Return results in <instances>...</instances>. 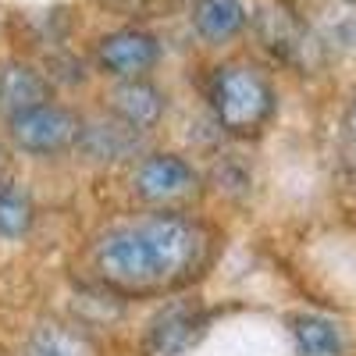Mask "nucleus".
I'll return each instance as SVG.
<instances>
[{
    "mask_svg": "<svg viewBox=\"0 0 356 356\" xmlns=\"http://www.w3.org/2000/svg\"><path fill=\"white\" fill-rule=\"evenodd\" d=\"M211 253V235L193 218L154 214L111 228L93 250V267L118 292H164L186 285Z\"/></svg>",
    "mask_w": 356,
    "mask_h": 356,
    "instance_id": "obj_1",
    "label": "nucleus"
},
{
    "mask_svg": "<svg viewBox=\"0 0 356 356\" xmlns=\"http://www.w3.org/2000/svg\"><path fill=\"white\" fill-rule=\"evenodd\" d=\"M275 111V93L267 79L253 68H221L214 79V114L218 125L232 136H250L264 129Z\"/></svg>",
    "mask_w": 356,
    "mask_h": 356,
    "instance_id": "obj_2",
    "label": "nucleus"
},
{
    "mask_svg": "<svg viewBox=\"0 0 356 356\" xmlns=\"http://www.w3.org/2000/svg\"><path fill=\"white\" fill-rule=\"evenodd\" d=\"M8 129L25 154H65L82 139V122L57 104H43L36 111L8 118Z\"/></svg>",
    "mask_w": 356,
    "mask_h": 356,
    "instance_id": "obj_3",
    "label": "nucleus"
},
{
    "mask_svg": "<svg viewBox=\"0 0 356 356\" xmlns=\"http://www.w3.org/2000/svg\"><path fill=\"white\" fill-rule=\"evenodd\" d=\"M132 186H136V196L146 200V203H178V200H186V196L196 193L200 175L182 157L154 154V157L139 161V168L132 175Z\"/></svg>",
    "mask_w": 356,
    "mask_h": 356,
    "instance_id": "obj_4",
    "label": "nucleus"
},
{
    "mask_svg": "<svg viewBox=\"0 0 356 356\" xmlns=\"http://www.w3.org/2000/svg\"><path fill=\"white\" fill-rule=\"evenodd\" d=\"M207 328V317L196 303H168L154 314L150 332H146V349L154 356H182Z\"/></svg>",
    "mask_w": 356,
    "mask_h": 356,
    "instance_id": "obj_5",
    "label": "nucleus"
},
{
    "mask_svg": "<svg viewBox=\"0 0 356 356\" xmlns=\"http://www.w3.org/2000/svg\"><path fill=\"white\" fill-rule=\"evenodd\" d=\"M157 57H161L157 40L150 33H139V29H125V33H114L100 43V61L118 79H139L143 72L157 65Z\"/></svg>",
    "mask_w": 356,
    "mask_h": 356,
    "instance_id": "obj_6",
    "label": "nucleus"
},
{
    "mask_svg": "<svg viewBox=\"0 0 356 356\" xmlns=\"http://www.w3.org/2000/svg\"><path fill=\"white\" fill-rule=\"evenodd\" d=\"M111 111L118 114V122H125L129 129L146 132L161 122L164 97H161V89H154L143 79H122L111 89Z\"/></svg>",
    "mask_w": 356,
    "mask_h": 356,
    "instance_id": "obj_7",
    "label": "nucleus"
},
{
    "mask_svg": "<svg viewBox=\"0 0 356 356\" xmlns=\"http://www.w3.org/2000/svg\"><path fill=\"white\" fill-rule=\"evenodd\" d=\"M43 104H50V86L36 68L18 65V61L0 65V114L18 118Z\"/></svg>",
    "mask_w": 356,
    "mask_h": 356,
    "instance_id": "obj_8",
    "label": "nucleus"
},
{
    "mask_svg": "<svg viewBox=\"0 0 356 356\" xmlns=\"http://www.w3.org/2000/svg\"><path fill=\"white\" fill-rule=\"evenodd\" d=\"M193 22L203 40L225 43L246 25V8H243V0H200Z\"/></svg>",
    "mask_w": 356,
    "mask_h": 356,
    "instance_id": "obj_9",
    "label": "nucleus"
},
{
    "mask_svg": "<svg viewBox=\"0 0 356 356\" xmlns=\"http://www.w3.org/2000/svg\"><path fill=\"white\" fill-rule=\"evenodd\" d=\"M292 339H296L300 356H342L346 353L339 328L332 321L314 317V314H303V317L292 321Z\"/></svg>",
    "mask_w": 356,
    "mask_h": 356,
    "instance_id": "obj_10",
    "label": "nucleus"
},
{
    "mask_svg": "<svg viewBox=\"0 0 356 356\" xmlns=\"http://www.w3.org/2000/svg\"><path fill=\"white\" fill-rule=\"evenodd\" d=\"M25 356H93V346L82 335L61 328V324H43V328L29 339Z\"/></svg>",
    "mask_w": 356,
    "mask_h": 356,
    "instance_id": "obj_11",
    "label": "nucleus"
},
{
    "mask_svg": "<svg viewBox=\"0 0 356 356\" xmlns=\"http://www.w3.org/2000/svg\"><path fill=\"white\" fill-rule=\"evenodd\" d=\"M257 25H260V36L267 40V47L282 50L285 57H292L296 50L307 47V43H303V29L289 18L285 8H264L260 18H257Z\"/></svg>",
    "mask_w": 356,
    "mask_h": 356,
    "instance_id": "obj_12",
    "label": "nucleus"
},
{
    "mask_svg": "<svg viewBox=\"0 0 356 356\" xmlns=\"http://www.w3.org/2000/svg\"><path fill=\"white\" fill-rule=\"evenodd\" d=\"M33 200L15 186H0V239H22L33 228Z\"/></svg>",
    "mask_w": 356,
    "mask_h": 356,
    "instance_id": "obj_13",
    "label": "nucleus"
},
{
    "mask_svg": "<svg viewBox=\"0 0 356 356\" xmlns=\"http://www.w3.org/2000/svg\"><path fill=\"white\" fill-rule=\"evenodd\" d=\"M132 139H136V129H129L125 122H118V125H97V129H86L82 125V146L93 157H122L129 146H132Z\"/></svg>",
    "mask_w": 356,
    "mask_h": 356,
    "instance_id": "obj_14",
    "label": "nucleus"
},
{
    "mask_svg": "<svg viewBox=\"0 0 356 356\" xmlns=\"http://www.w3.org/2000/svg\"><path fill=\"white\" fill-rule=\"evenodd\" d=\"M324 47L335 54H353L356 50V15L328 22V29H324Z\"/></svg>",
    "mask_w": 356,
    "mask_h": 356,
    "instance_id": "obj_15",
    "label": "nucleus"
},
{
    "mask_svg": "<svg viewBox=\"0 0 356 356\" xmlns=\"http://www.w3.org/2000/svg\"><path fill=\"white\" fill-rule=\"evenodd\" d=\"M342 161L349 171H356V100L349 104V111L342 118Z\"/></svg>",
    "mask_w": 356,
    "mask_h": 356,
    "instance_id": "obj_16",
    "label": "nucleus"
}]
</instances>
